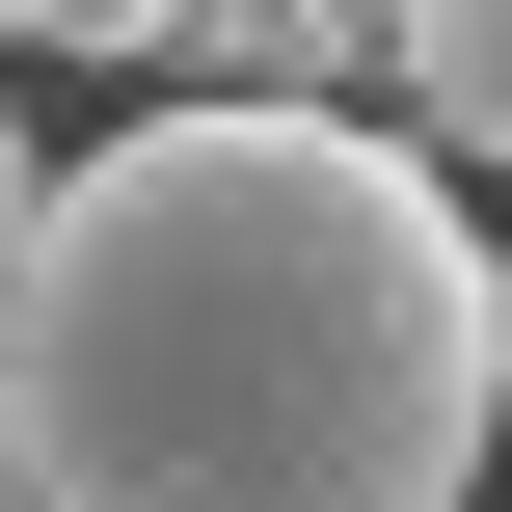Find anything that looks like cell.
Segmentation results:
<instances>
[{
  "label": "cell",
  "mask_w": 512,
  "mask_h": 512,
  "mask_svg": "<svg viewBox=\"0 0 512 512\" xmlns=\"http://www.w3.org/2000/svg\"><path fill=\"white\" fill-rule=\"evenodd\" d=\"M486 351H512V243H486Z\"/></svg>",
  "instance_id": "5b68a950"
},
{
  "label": "cell",
  "mask_w": 512,
  "mask_h": 512,
  "mask_svg": "<svg viewBox=\"0 0 512 512\" xmlns=\"http://www.w3.org/2000/svg\"><path fill=\"white\" fill-rule=\"evenodd\" d=\"M486 243L378 108H162L54 162L0 297L27 512H486Z\"/></svg>",
  "instance_id": "6da1fadb"
},
{
  "label": "cell",
  "mask_w": 512,
  "mask_h": 512,
  "mask_svg": "<svg viewBox=\"0 0 512 512\" xmlns=\"http://www.w3.org/2000/svg\"><path fill=\"white\" fill-rule=\"evenodd\" d=\"M405 162H512V0H405Z\"/></svg>",
  "instance_id": "7a4b0ae2"
},
{
  "label": "cell",
  "mask_w": 512,
  "mask_h": 512,
  "mask_svg": "<svg viewBox=\"0 0 512 512\" xmlns=\"http://www.w3.org/2000/svg\"><path fill=\"white\" fill-rule=\"evenodd\" d=\"M0 512H27V459H0Z\"/></svg>",
  "instance_id": "8992f818"
},
{
  "label": "cell",
  "mask_w": 512,
  "mask_h": 512,
  "mask_svg": "<svg viewBox=\"0 0 512 512\" xmlns=\"http://www.w3.org/2000/svg\"><path fill=\"white\" fill-rule=\"evenodd\" d=\"M0 54H189V0H0Z\"/></svg>",
  "instance_id": "3957f363"
},
{
  "label": "cell",
  "mask_w": 512,
  "mask_h": 512,
  "mask_svg": "<svg viewBox=\"0 0 512 512\" xmlns=\"http://www.w3.org/2000/svg\"><path fill=\"white\" fill-rule=\"evenodd\" d=\"M27 243H54V135L0 108V297H27Z\"/></svg>",
  "instance_id": "277c9868"
}]
</instances>
